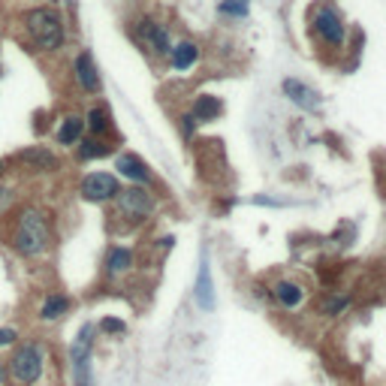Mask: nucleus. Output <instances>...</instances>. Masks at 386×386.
Instances as JSON below:
<instances>
[{
  "label": "nucleus",
  "mask_w": 386,
  "mask_h": 386,
  "mask_svg": "<svg viewBox=\"0 0 386 386\" xmlns=\"http://www.w3.org/2000/svg\"><path fill=\"white\" fill-rule=\"evenodd\" d=\"M103 332V335H109V338H121V335H127V323L121 320V317H103L100 320V326H97Z\"/></svg>",
  "instance_id": "nucleus-26"
},
{
  "label": "nucleus",
  "mask_w": 386,
  "mask_h": 386,
  "mask_svg": "<svg viewBox=\"0 0 386 386\" xmlns=\"http://www.w3.org/2000/svg\"><path fill=\"white\" fill-rule=\"evenodd\" d=\"M3 172H6V163H3V160H0V178H3Z\"/></svg>",
  "instance_id": "nucleus-30"
},
{
  "label": "nucleus",
  "mask_w": 386,
  "mask_h": 386,
  "mask_svg": "<svg viewBox=\"0 0 386 386\" xmlns=\"http://www.w3.org/2000/svg\"><path fill=\"white\" fill-rule=\"evenodd\" d=\"M85 133L88 136H103V139H109V133H112V109L106 103H91L88 109H85Z\"/></svg>",
  "instance_id": "nucleus-19"
},
{
  "label": "nucleus",
  "mask_w": 386,
  "mask_h": 386,
  "mask_svg": "<svg viewBox=\"0 0 386 386\" xmlns=\"http://www.w3.org/2000/svg\"><path fill=\"white\" fill-rule=\"evenodd\" d=\"M91 350H94V323H85L75 335V341L70 347V365L79 368V365H88L91 362Z\"/></svg>",
  "instance_id": "nucleus-22"
},
{
  "label": "nucleus",
  "mask_w": 386,
  "mask_h": 386,
  "mask_svg": "<svg viewBox=\"0 0 386 386\" xmlns=\"http://www.w3.org/2000/svg\"><path fill=\"white\" fill-rule=\"evenodd\" d=\"M12 206V187H0V211Z\"/></svg>",
  "instance_id": "nucleus-28"
},
{
  "label": "nucleus",
  "mask_w": 386,
  "mask_h": 386,
  "mask_svg": "<svg viewBox=\"0 0 386 386\" xmlns=\"http://www.w3.org/2000/svg\"><path fill=\"white\" fill-rule=\"evenodd\" d=\"M85 136V118L75 115V112H67L55 121V142L60 148H75L79 139Z\"/></svg>",
  "instance_id": "nucleus-17"
},
{
  "label": "nucleus",
  "mask_w": 386,
  "mask_h": 386,
  "mask_svg": "<svg viewBox=\"0 0 386 386\" xmlns=\"http://www.w3.org/2000/svg\"><path fill=\"white\" fill-rule=\"evenodd\" d=\"M266 299L281 311H299L308 302V287L293 275H275L266 284Z\"/></svg>",
  "instance_id": "nucleus-8"
},
{
  "label": "nucleus",
  "mask_w": 386,
  "mask_h": 386,
  "mask_svg": "<svg viewBox=\"0 0 386 386\" xmlns=\"http://www.w3.org/2000/svg\"><path fill=\"white\" fill-rule=\"evenodd\" d=\"M115 145H112L109 139H103V136H82L79 145H75V157H79L82 163L88 160H100V157H109Z\"/></svg>",
  "instance_id": "nucleus-21"
},
{
  "label": "nucleus",
  "mask_w": 386,
  "mask_h": 386,
  "mask_svg": "<svg viewBox=\"0 0 386 386\" xmlns=\"http://www.w3.org/2000/svg\"><path fill=\"white\" fill-rule=\"evenodd\" d=\"M136 251L133 248H124V245H109L106 248V256H103V278L106 281H121L127 278L130 272H136Z\"/></svg>",
  "instance_id": "nucleus-12"
},
{
  "label": "nucleus",
  "mask_w": 386,
  "mask_h": 386,
  "mask_svg": "<svg viewBox=\"0 0 386 386\" xmlns=\"http://www.w3.org/2000/svg\"><path fill=\"white\" fill-rule=\"evenodd\" d=\"M21 43L36 55H58L67 45V19L58 6L36 3L19 15Z\"/></svg>",
  "instance_id": "nucleus-3"
},
{
  "label": "nucleus",
  "mask_w": 386,
  "mask_h": 386,
  "mask_svg": "<svg viewBox=\"0 0 386 386\" xmlns=\"http://www.w3.org/2000/svg\"><path fill=\"white\" fill-rule=\"evenodd\" d=\"M115 176L130 181V184H142V187H154V172H151V166L142 160L139 154H133V151H121L115 157Z\"/></svg>",
  "instance_id": "nucleus-11"
},
{
  "label": "nucleus",
  "mask_w": 386,
  "mask_h": 386,
  "mask_svg": "<svg viewBox=\"0 0 386 386\" xmlns=\"http://www.w3.org/2000/svg\"><path fill=\"white\" fill-rule=\"evenodd\" d=\"M121 193V178L115 172H88L79 178V196L94 206H106Z\"/></svg>",
  "instance_id": "nucleus-9"
},
{
  "label": "nucleus",
  "mask_w": 386,
  "mask_h": 386,
  "mask_svg": "<svg viewBox=\"0 0 386 386\" xmlns=\"http://www.w3.org/2000/svg\"><path fill=\"white\" fill-rule=\"evenodd\" d=\"M193 157H196V166H200L202 181H208V184H224V181L230 178V160H226V151L217 139L196 142Z\"/></svg>",
  "instance_id": "nucleus-7"
},
{
  "label": "nucleus",
  "mask_w": 386,
  "mask_h": 386,
  "mask_svg": "<svg viewBox=\"0 0 386 386\" xmlns=\"http://www.w3.org/2000/svg\"><path fill=\"white\" fill-rule=\"evenodd\" d=\"M193 299H196V305H200L202 311H215V305H217L208 254H202V260H200V272H196V284H193Z\"/></svg>",
  "instance_id": "nucleus-16"
},
{
  "label": "nucleus",
  "mask_w": 386,
  "mask_h": 386,
  "mask_svg": "<svg viewBox=\"0 0 386 386\" xmlns=\"http://www.w3.org/2000/svg\"><path fill=\"white\" fill-rule=\"evenodd\" d=\"M73 82H75V91L85 97H100L103 94V79H100V70H97L94 58L91 51H79L73 60Z\"/></svg>",
  "instance_id": "nucleus-10"
},
{
  "label": "nucleus",
  "mask_w": 386,
  "mask_h": 386,
  "mask_svg": "<svg viewBox=\"0 0 386 386\" xmlns=\"http://www.w3.org/2000/svg\"><path fill=\"white\" fill-rule=\"evenodd\" d=\"M191 115L202 124H211V121H217L224 115V100L217 94H196L193 103H191Z\"/></svg>",
  "instance_id": "nucleus-20"
},
{
  "label": "nucleus",
  "mask_w": 386,
  "mask_h": 386,
  "mask_svg": "<svg viewBox=\"0 0 386 386\" xmlns=\"http://www.w3.org/2000/svg\"><path fill=\"white\" fill-rule=\"evenodd\" d=\"M196 130H200V121L191 115V109H187V112H178V133H181V139H184V142H193V139H196Z\"/></svg>",
  "instance_id": "nucleus-25"
},
{
  "label": "nucleus",
  "mask_w": 386,
  "mask_h": 386,
  "mask_svg": "<svg viewBox=\"0 0 386 386\" xmlns=\"http://www.w3.org/2000/svg\"><path fill=\"white\" fill-rule=\"evenodd\" d=\"M308 34H311L317 49L332 58L347 51V21L332 0H320L311 10V15H308Z\"/></svg>",
  "instance_id": "nucleus-4"
},
{
  "label": "nucleus",
  "mask_w": 386,
  "mask_h": 386,
  "mask_svg": "<svg viewBox=\"0 0 386 386\" xmlns=\"http://www.w3.org/2000/svg\"><path fill=\"white\" fill-rule=\"evenodd\" d=\"M350 305H353L350 293H326V296L320 299V314L323 317H341Z\"/></svg>",
  "instance_id": "nucleus-23"
},
{
  "label": "nucleus",
  "mask_w": 386,
  "mask_h": 386,
  "mask_svg": "<svg viewBox=\"0 0 386 386\" xmlns=\"http://www.w3.org/2000/svg\"><path fill=\"white\" fill-rule=\"evenodd\" d=\"M73 308V299L67 293H45L43 302H40V311H36V320L40 323H58L70 314Z\"/></svg>",
  "instance_id": "nucleus-18"
},
{
  "label": "nucleus",
  "mask_w": 386,
  "mask_h": 386,
  "mask_svg": "<svg viewBox=\"0 0 386 386\" xmlns=\"http://www.w3.org/2000/svg\"><path fill=\"white\" fill-rule=\"evenodd\" d=\"M6 372L12 386H58L60 377L55 353L43 338H27L15 344L6 359Z\"/></svg>",
  "instance_id": "nucleus-2"
},
{
  "label": "nucleus",
  "mask_w": 386,
  "mask_h": 386,
  "mask_svg": "<svg viewBox=\"0 0 386 386\" xmlns=\"http://www.w3.org/2000/svg\"><path fill=\"white\" fill-rule=\"evenodd\" d=\"M10 383V372H6V359H0V386Z\"/></svg>",
  "instance_id": "nucleus-29"
},
{
  "label": "nucleus",
  "mask_w": 386,
  "mask_h": 386,
  "mask_svg": "<svg viewBox=\"0 0 386 386\" xmlns=\"http://www.w3.org/2000/svg\"><path fill=\"white\" fill-rule=\"evenodd\" d=\"M112 206H115L112 208V221L121 230H136V226L148 224L157 215V196L151 187L130 184V187H121V193L112 200Z\"/></svg>",
  "instance_id": "nucleus-5"
},
{
  "label": "nucleus",
  "mask_w": 386,
  "mask_h": 386,
  "mask_svg": "<svg viewBox=\"0 0 386 386\" xmlns=\"http://www.w3.org/2000/svg\"><path fill=\"white\" fill-rule=\"evenodd\" d=\"M21 338V332L15 326H0V350H6V347H15Z\"/></svg>",
  "instance_id": "nucleus-27"
},
{
  "label": "nucleus",
  "mask_w": 386,
  "mask_h": 386,
  "mask_svg": "<svg viewBox=\"0 0 386 386\" xmlns=\"http://www.w3.org/2000/svg\"><path fill=\"white\" fill-rule=\"evenodd\" d=\"M281 91H284L287 100L293 106H299L302 112H320L323 109V97L317 94L311 85H305V82H299V79H284Z\"/></svg>",
  "instance_id": "nucleus-14"
},
{
  "label": "nucleus",
  "mask_w": 386,
  "mask_h": 386,
  "mask_svg": "<svg viewBox=\"0 0 386 386\" xmlns=\"http://www.w3.org/2000/svg\"><path fill=\"white\" fill-rule=\"evenodd\" d=\"M217 12H221L224 19L245 21L248 15H251V0H221V6H217Z\"/></svg>",
  "instance_id": "nucleus-24"
},
{
  "label": "nucleus",
  "mask_w": 386,
  "mask_h": 386,
  "mask_svg": "<svg viewBox=\"0 0 386 386\" xmlns=\"http://www.w3.org/2000/svg\"><path fill=\"white\" fill-rule=\"evenodd\" d=\"M200 58H202V49L193 40H178V43H172L166 64H169L172 73H187L200 64Z\"/></svg>",
  "instance_id": "nucleus-15"
},
{
  "label": "nucleus",
  "mask_w": 386,
  "mask_h": 386,
  "mask_svg": "<svg viewBox=\"0 0 386 386\" xmlns=\"http://www.w3.org/2000/svg\"><path fill=\"white\" fill-rule=\"evenodd\" d=\"M12 160L19 163L25 172H58L60 169V157L51 148H45V145H30L25 151H19Z\"/></svg>",
  "instance_id": "nucleus-13"
},
{
  "label": "nucleus",
  "mask_w": 386,
  "mask_h": 386,
  "mask_svg": "<svg viewBox=\"0 0 386 386\" xmlns=\"http://www.w3.org/2000/svg\"><path fill=\"white\" fill-rule=\"evenodd\" d=\"M130 40L142 49V55L151 60H166L172 49V34L154 15H139L130 21Z\"/></svg>",
  "instance_id": "nucleus-6"
},
{
  "label": "nucleus",
  "mask_w": 386,
  "mask_h": 386,
  "mask_svg": "<svg viewBox=\"0 0 386 386\" xmlns=\"http://www.w3.org/2000/svg\"><path fill=\"white\" fill-rule=\"evenodd\" d=\"M0 236L15 256L27 263H43L55 251V215L40 202H21L19 208L6 215Z\"/></svg>",
  "instance_id": "nucleus-1"
}]
</instances>
